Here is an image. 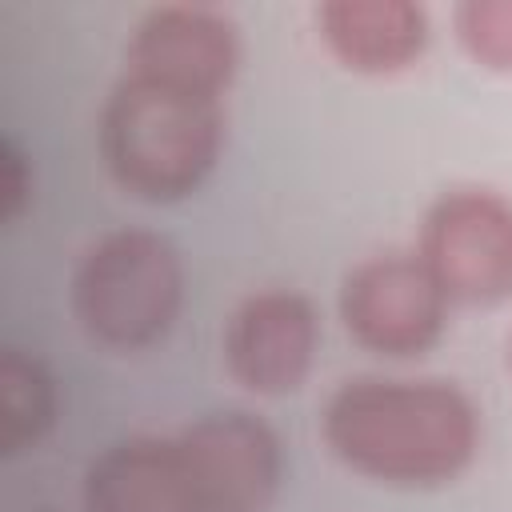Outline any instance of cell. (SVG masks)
<instances>
[{
    "label": "cell",
    "instance_id": "obj_12",
    "mask_svg": "<svg viewBox=\"0 0 512 512\" xmlns=\"http://www.w3.org/2000/svg\"><path fill=\"white\" fill-rule=\"evenodd\" d=\"M456 36L464 52L492 68L512 72V0H468L456 8Z\"/></svg>",
    "mask_w": 512,
    "mask_h": 512
},
{
    "label": "cell",
    "instance_id": "obj_11",
    "mask_svg": "<svg viewBox=\"0 0 512 512\" xmlns=\"http://www.w3.org/2000/svg\"><path fill=\"white\" fill-rule=\"evenodd\" d=\"M56 412V388L48 368L24 348H4L0 356V452L16 456L36 444Z\"/></svg>",
    "mask_w": 512,
    "mask_h": 512
},
{
    "label": "cell",
    "instance_id": "obj_9",
    "mask_svg": "<svg viewBox=\"0 0 512 512\" xmlns=\"http://www.w3.org/2000/svg\"><path fill=\"white\" fill-rule=\"evenodd\" d=\"M84 512H200L172 436H132L104 448L84 476Z\"/></svg>",
    "mask_w": 512,
    "mask_h": 512
},
{
    "label": "cell",
    "instance_id": "obj_7",
    "mask_svg": "<svg viewBox=\"0 0 512 512\" xmlns=\"http://www.w3.org/2000/svg\"><path fill=\"white\" fill-rule=\"evenodd\" d=\"M236 64V24L204 4H160L144 12L128 44V76H144L212 100H220Z\"/></svg>",
    "mask_w": 512,
    "mask_h": 512
},
{
    "label": "cell",
    "instance_id": "obj_8",
    "mask_svg": "<svg viewBox=\"0 0 512 512\" xmlns=\"http://www.w3.org/2000/svg\"><path fill=\"white\" fill-rule=\"evenodd\" d=\"M316 340L320 324L308 296L292 288H264L232 312L224 332V360L248 392L280 396L300 388L308 376Z\"/></svg>",
    "mask_w": 512,
    "mask_h": 512
},
{
    "label": "cell",
    "instance_id": "obj_4",
    "mask_svg": "<svg viewBox=\"0 0 512 512\" xmlns=\"http://www.w3.org/2000/svg\"><path fill=\"white\" fill-rule=\"evenodd\" d=\"M424 268L448 300L500 304L512 296V204L488 188L444 192L420 228Z\"/></svg>",
    "mask_w": 512,
    "mask_h": 512
},
{
    "label": "cell",
    "instance_id": "obj_6",
    "mask_svg": "<svg viewBox=\"0 0 512 512\" xmlns=\"http://www.w3.org/2000/svg\"><path fill=\"white\" fill-rule=\"evenodd\" d=\"M200 512H264L280 484V444L248 412L200 416L180 436Z\"/></svg>",
    "mask_w": 512,
    "mask_h": 512
},
{
    "label": "cell",
    "instance_id": "obj_3",
    "mask_svg": "<svg viewBox=\"0 0 512 512\" xmlns=\"http://www.w3.org/2000/svg\"><path fill=\"white\" fill-rule=\"evenodd\" d=\"M184 300L176 248L144 228L108 232L88 248L72 280V308L84 332L108 348H144L160 340Z\"/></svg>",
    "mask_w": 512,
    "mask_h": 512
},
{
    "label": "cell",
    "instance_id": "obj_10",
    "mask_svg": "<svg viewBox=\"0 0 512 512\" xmlns=\"http://www.w3.org/2000/svg\"><path fill=\"white\" fill-rule=\"evenodd\" d=\"M328 52L368 76L408 68L428 44V16L408 0H328L316 8Z\"/></svg>",
    "mask_w": 512,
    "mask_h": 512
},
{
    "label": "cell",
    "instance_id": "obj_5",
    "mask_svg": "<svg viewBox=\"0 0 512 512\" xmlns=\"http://www.w3.org/2000/svg\"><path fill=\"white\" fill-rule=\"evenodd\" d=\"M448 296L420 256L384 252L360 260L340 288L348 336L380 356H420L444 332Z\"/></svg>",
    "mask_w": 512,
    "mask_h": 512
},
{
    "label": "cell",
    "instance_id": "obj_13",
    "mask_svg": "<svg viewBox=\"0 0 512 512\" xmlns=\"http://www.w3.org/2000/svg\"><path fill=\"white\" fill-rule=\"evenodd\" d=\"M28 200V180H24V156L16 152L12 140L0 144V216L4 220H16V212L24 208Z\"/></svg>",
    "mask_w": 512,
    "mask_h": 512
},
{
    "label": "cell",
    "instance_id": "obj_2",
    "mask_svg": "<svg viewBox=\"0 0 512 512\" xmlns=\"http://www.w3.org/2000/svg\"><path fill=\"white\" fill-rule=\"evenodd\" d=\"M224 140L220 100L124 76L100 116L112 180L140 200H180L212 172Z\"/></svg>",
    "mask_w": 512,
    "mask_h": 512
},
{
    "label": "cell",
    "instance_id": "obj_1",
    "mask_svg": "<svg viewBox=\"0 0 512 512\" xmlns=\"http://www.w3.org/2000/svg\"><path fill=\"white\" fill-rule=\"evenodd\" d=\"M324 440L340 464L368 480L432 488L456 480L472 464L480 416L448 380L360 376L332 392Z\"/></svg>",
    "mask_w": 512,
    "mask_h": 512
}]
</instances>
